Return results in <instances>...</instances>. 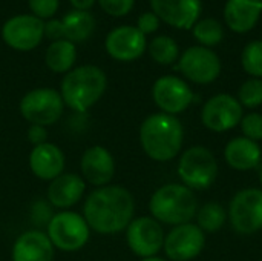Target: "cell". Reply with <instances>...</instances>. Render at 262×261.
Instances as JSON below:
<instances>
[{
  "label": "cell",
  "mask_w": 262,
  "mask_h": 261,
  "mask_svg": "<svg viewBox=\"0 0 262 261\" xmlns=\"http://www.w3.org/2000/svg\"><path fill=\"white\" fill-rule=\"evenodd\" d=\"M135 214V200L129 189L120 185L95 188L84 200L83 217L91 231L115 235L129 226Z\"/></svg>",
  "instance_id": "obj_1"
},
{
  "label": "cell",
  "mask_w": 262,
  "mask_h": 261,
  "mask_svg": "<svg viewBox=\"0 0 262 261\" xmlns=\"http://www.w3.org/2000/svg\"><path fill=\"white\" fill-rule=\"evenodd\" d=\"M184 129L175 115L157 112L144 118L140 126V145L154 162H170L183 148Z\"/></svg>",
  "instance_id": "obj_2"
},
{
  "label": "cell",
  "mask_w": 262,
  "mask_h": 261,
  "mask_svg": "<svg viewBox=\"0 0 262 261\" xmlns=\"http://www.w3.org/2000/svg\"><path fill=\"white\" fill-rule=\"evenodd\" d=\"M107 88L104 71L95 65H83L71 69L60 83V95L64 106L75 112H88L100 102Z\"/></svg>",
  "instance_id": "obj_3"
},
{
  "label": "cell",
  "mask_w": 262,
  "mask_h": 261,
  "mask_svg": "<svg viewBox=\"0 0 262 261\" xmlns=\"http://www.w3.org/2000/svg\"><path fill=\"white\" fill-rule=\"evenodd\" d=\"M149 212L161 225L180 226L196 217L198 200L195 192L183 183H167L152 194Z\"/></svg>",
  "instance_id": "obj_4"
},
{
  "label": "cell",
  "mask_w": 262,
  "mask_h": 261,
  "mask_svg": "<svg viewBox=\"0 0 262 261\" xmlns=\"http://www.w3.org/2000/svg\"><path fill=\"white\" fill-rule=\"evenodd\" d=\"M46 235L54 249L61 252H77L88 245L91 228L81 214L74 211H58L51 217Z\"/></svg>",
  "instance_id": "obj_5"
},
{
  "label": "cell",
  "mask_w": 262,
  "mask_h": 261,
  "mask_svg": "<svg viewBox=\"0 0 262 261\" xmlns=\"http://www.w3.org/2000/svg\"><path fill=\"white\" fill-rule=\"evenodd\" d=\"M177 171L184 186L192 191H203L215 183L218 162L206 146H192L181 154Z\"/></svg>",
  "instance_id": "obj_6"
},
{
  "label": "cell",
  "mask_w": 262,
  "mask_h": 261,
  "mask_svg": "<svg viewBox=\"0 0 262 261\" xmlns=\"http://www.w3.org/2000/svg\"><path fill=\"white\" fill-rule=\"evenodd\" d=\"M18 111L29 125H40L48 128L61 118L64 102L60 95V91L57 89L35 88L21 97Z\"/></svg>",
  "instance_id": "obj_7"
},
{
  "label": "cell",
  "mask_w": 262,
  "mask_h": 261,
  "mask_svg": "<svg viewBox=\"0 0 262 261\" xmlns=\"http://www.w3.org/2000/svg\"><path fill=\"white\" fill-rule=\"evenodd\" d=\"M229 220L241 235H252L262 229V189L247 188L235 194L229 206Z\"/></svg>",
  "instance_id": "obj_8"
},
{
  "label": "cell",
  "mask_w": 262,
  "mask_h": 261,
  "mask_svg": "<svg viewBox=\"0 0 262 261\" xmlns=\"http://www.w3.org/2000/svg\"><path fill=\"white\" fill-rule=\"evenodd\" d=\"M177 69L193 83L209 85L220 77L221 60L210 48L190 46L180 55Z\"/></svg>",
  "instance_id": "obj_9"
},
{
  "label": "cell",
  "mask_w": 262,
  "mask_h": 261,
  "mask_svg": "<svg viewBox=\"0 0 262 261\" xmlns=\"http://www.w3.org/2000/svg\"><path fill=\"white\" fill-rule=\"evenodd\" d=\"M164 229L152 217H137L126 228V242L132 254L143 258L157 257L164 245Z\"/></svg>",
  "instance_id": "obj_10"
},
{
  "label": "cell",
  "mask_w": 262,
  "mask_h": 261,
  "mask_svg": "<svg viewBox=\"0 0 262 261\" xmlns=\"http://www.w3.org/2000/svg\"><path fill=\"white\" fill-rule=\"evenodd\" d=\"M45 37V22L32 14H18L2 26L3 42L15 51H32Z\"/></svg>",
  "instance_id": "obj_11"
},
{
  "label": "cell",
  "mask_w": 262,
  "mask_h": 261,
  "mask_svg": "<svg viewBox=\"0 0 262 261\" xmlns=\"http://www.w3.org/2000/svg\"><path fill=\"white\" fill-rule=\"evenodd\" d=\"M243 115V106L236 97L230 94H216L204 103L201 122L213 132H227L241 123Z\"/></svg>",
  "instance_id": "obj_12"
},
{
  "label": "cell",
  "mask_w": 262,
  "mask_h": 261,
  "mask_svg": "<svg viewBox=\"0 0 262 261\" xmlns=\"http://www.w3.org/2000/svg\"><path fill=\"white\" fill-rule=\"evenodd\" d=\"M206 246V235L195 223L173 226L164 238L163 249L172 261H190L196 258Z\"/></svg>",
  "instance_id": "obj_13"
},
{
  "label": "cell",
  "mask_w": 262,
  "mask_h": 261,
  "mask_svg": "<svg viewBox=\"0 0 262 261\" xmlns=\"http://www.w3.org/2000/svg\"><path fill=\"white\" fill-rule=\"evenodd\" d=\"M152 98L161 112L177 117L192 105L193 92L183 78L163 75L152 86Z\"/></svg>",
  "instance_id": "obj_14"
},
{
  "label": "cell",
  "mask_w": 262,
  "mask_h": 261,
  "mask_svg": "<svg viewBox=\"0 0 262 261\" xmlns=\"http://www.w3.org/2000/svg\"><path fill=\"white\" fill-rule=\"evenodd\" d=\"M104 48L106 52L117 62H134L144 54L147 40L137 26L123 25L114 28L106 35Z\"/></svg>",
  "instance_id": "obj_15"
},
{
  "label": "cell",
  "mask_w": 262,
  "mask_h": 261,
  "mask_svg": "<svg viewBox=\"0 0 262 261\" xmlns=\"http://www.w3.org/2000/svg\"><path fill=\"white\" fill-rule=\"evenodd\" d=\"M80 171L86 185L103 188L111 185L115 175V160L109 149L101 145L88 148L80 158Z\"/></svg>",
  "instance_id": "obj_16"
},
{
  "label": "cell",
  "mask_w": 262,
  "mask_h": 261,
  "mask_svg": "<svg viewBox=\"0 0 262 261\" xmlns=\"http://www.w3.org/2000/svg\"><path fill=\"white\" fill-rule=\"evenodd\" d=\"M150 8L164 23L178 29H190L200 20L201 0H150Z\"/></svg>",
  "instance_id": "obj_17"
},
{
  "label": "cell",
  "mask_w": 262,
  "mask_h": 261,
  "mask_svg": "<svg viewBox=\"0 0 262 261\" xmlns=\"http://www.w3.org/2000/svg\"><path fill=\"white\" fill-rule=\"evenodd\" d=\"M84 192L86 182L83 180L81 175L63 172L61 175L49 182L46 198L54 208L60 211H69L84 197Z\"/></svg>",
  "instance_id": "obj_18"
},
{
  "label": "cell",
  "mask_w": 262,
  "mask_h": 261,
  "mask_svg": "<svg viewBox=\"0 0 262 261\" xmlns=\"http://www.w3.org/2000/svg\"><path fill=\"white\" fill-rule=\"evenodd\" d=\"M64 152L51 142L34 146L29 154V169L38 180L52 182L64 172Z\"/></svg>",
  "instance_id": "obj_19"
},
{
  "label": "cell",
  "mask_w": 262,
  "mask_h": 261,
  "mask_svg": "<svg viewBox=\"0 0 262 261\" xmlns=\"http://www.w3.org/2000/svg\"><path fill=\"white\" fill-rule=\"evenodd\" d=\"M54 246L46 232L31 229L20 234L11 251L12 261H52Z\"/></svg>",
  "instance_id": "obj_20"
},
{
  "label": "cell",
  "mask_w": 262,
  "mask_h": 261,
  "mask_svg": "<svg viewBox=\"0 0 262 261\" xmlns=\"http://www.w3.org/2000/svg\"><path fill=\"white\" fill-rule=\"evenodd\" d=\"M261 14V0H227L224 6V20L227 26L239 34L253 29Z\"/></svg>",
  "instance_id": "obj_21"
},
{
  "label": "cell",
  "mask_w": 262,
  "mask_h": 261,
  "mask_svg": "<svg viewBox=\"0 0 262 261\" xmlns=\"http://www.w3.org/2000/svg\"><path fill=\"white\" fill-rule=\"evenodd\" d=\"M262 151L259 145L246 137L232 138L224 149V158L227 165L236 171L255 169L261 162Z\"/></svg>",
  "instance_id": "obj_22"
},
{
  "label": "cell",
  "mask_w": 262,
  "mask_h": 261,
  "mask_svg": "<svg viewBox=\"0 0 262 261\" xmlns=\"http://www.w3.org/2000/svg\"><path fill=\"white\" fill-rule=\"evenodd\" d=\"M75 60H77L75 43L64 38L52 42L45 52V63L55 74H68L71 69H74Z\"/></svg>",
  "instance_id": "obj_23"
},
{
  "label": "cell",
  "mask_w": 262,
  "mask_h": 261,
  "mask_svg": "<svg viewBox=\"0 0 262 261\" xmlns=\"http://www.w3.org/2000/svg\"><path fill=\"white\" fill-rule=\"evenodd\" d=\"M63 38L72 43L88 40L95 29V18L89 11L72 9L63 18Z\"/></svg>",
  "instance_id": "obj_24"
},
{
  "label": "cell",
  "mask_w": 262,
  "mask_h": 261,
  "mask_svg": "<svg viewBox=\"0 0 262 261\" xmlns=\"http://www.w3.org/2000/svg\"><path fill=\"white\" fill-rule=\"evenodd\" d=\"M196 225L203 232H216L220 231L227 220V211L223 205L210 202L198 208Z\"/></svg>",
  "instance_id": "obj_25"
},
{
  "label": "cell",
  "mask_w": 262,
  "mask_h": 261,
  "mask_svg": "<svg viewBox=\"0 0 262 261\" xmlns=\"http://www.w3.org/2000/svg\"><path fill=\"white\" fill-rule=\"evenodd\" d=\"M150 57L160 65H172L180 57V48L177 42L169 35H158L147 45Z\"/></svg>",
  "instance_id": "obj_26"
},
{
  "label": "cell",
  "mask_w": 262,
  "mask_h": 261,
  "mask_svg": "<svg viewBox=\"0 0 262 261\" xmlns=\"http://www.w3.org/2000/svg\"><path fill=\"white\" fill-rule=\"evenodd\" d=\"M192 29H193V37L200 42L201 46H206V48L216 46L224 38L223 25L218 20L210 18V17L198 20Z\"/></svg>",
  "instance_id": "obj_27"
},
{
  "label": "cell",
  "mask_w": 262,
  "mask_h": 261,
  "mask_svg": "<svg viewBox=\"0 0 262 261\" xmlns=\"http://www.w3.org/2000/svg\"><path fill=\"white\" fill-rule=\"evenodd\" d=\"M241 62L249 75L262 78V40H253L244 48Z\"/></svg>",
  "instance_id": "obj_28"
},
{
  "label": "cell",
  "mask_w": 262,
  "mask_h": 261,
  "mask_svg": "<svg viewBox=\"0 0 262 261\" xmlns=\"http://www.w3.org/2000/svg\"><path fill=\"white\" fill-rule=\"evenodd\" d=\"M238 102L246 108H258L262 105V78L246 80L238 91Z\"/></svg>",
  "instance_id": "obj_29"
},
{
  "label": "cell",
  "mask_w": 262,
  "mask_h": 261,
  "mask_svg": "<svg viewBox=\"0 0 262 261\" xmlns=\"http://www.w3.org/2000/svg\"><path fill=\"white\" fill-rule=\"evenodd\" d=\"M239 125H241L243 137L253 140L256 143L262 140V114L249 112L247 115H243V120Z\"/></svg>",
  "instance_id": "obj_30"
},
{
  "label": "cell",
  "mask_w": 262,
  "mask_h": 261,
  "mask_svg": "<svg viewBox=\"0 0 262 261\" xmlns=\"http://www.w3.org/2000/svg\"><path fill=\"white\" fill-rule=\"evenodd\" d=\"M29 9L32 15L38 18H52V15L57 12L60 0H28Z\"/></svg>",
  "instance_id": "obj_31"
},
{
  "label": "cell",
  "mask_w": 262,
  "mask_h": 261,
  "mask_svg": "<svg viewBox=\"0 0 262 261\" xmlns=\"http://www.w3.org/2000/svg\"><path fill=\"white\" fill-rule=\"evenodd\" d=\"M101 9L112 17H123L129 14L135 5V0H98Z\"/></svg>",
  "instance_id": "obj_32"
},
{
  "label": "cell",
  "mask_w": 262,
  "mask_h": 261,
  "mask_svg": "<svg viewBox=\"0 0 262 261\" xmlns=\"http://www.w3.org/2000/svg\"><path fill=\"white\" fill-rule=\"evenodd\" d=\"M160 18L157 17L155 12L149 11V12H143L140 17H138V22H137V28L144 34H154L158 28H160Z\"/></svg>",
  "instance_id": "obj_33"
},
{
  "label": "cell",
  "mask_w": 262,
  "mask_h": 261,
  "mask_svg": "<svg viewBox=\"0 0 262 261\" xmlns=\"http://www.w3.org/2000/svg\"><path fill=\"white\" fill-rule=\"evenodd\" d=\"M26 137L32 146H38L48 142V129L40 125H29L26 131Z\"/></svg>",
  "instance_id": "obj_34"
},
{
  "label": "cell",
  "mask_w": 262,
  "mask_h": 261,
  "mask_svg": "<svg viewBox=\"0 0 262 261\" xmlns=\"http://www.w3.org/2000/svg\"><path fill=\"white\" fill-rule=\"evenodd\" d=\"M45 37L52 42L63 38V23L60 18H49L45 22Z\"/></svg>",
  "instance_id": "obj_35"
},
{
  "label": "cell",
  "mask_w": 262,
  "mask_h": 261,
  "mask_svg": "<svg viewBox=\"0 0 262 261\" xmlns=\"http://www.w3.org/2000/svg\"><path fill=\"white\" fill-rule=\"evenodd\" d=\"M71 2V5L74 6V9H78V11H89L92 6H94V3L97 2V0H69Z\"/></svg>",
  "instance_id": "obj_36"
},
{
  "label": "cell",
  "mask_w": 262,
  "mask_h": 261,
  "mask_svg": "<svg viewBox=\"0 0 262 261\" xmlns=\"http://www.w3.org/2000/svg\"><path fill=\"white\" fill-rule=\"evenodd\" d=\"M141 261H167L164 258H160V257H150V258H143Z\"/></svg>",
  "instance_id": "obj_37"
},
{
  "label": "cell",
  "mask_w": 262,
  "mask_h": 261,
  "mask_svg": "<svg viewBox=\"0 0 262 261\" xmlns=\"http://www.w3.org/2000/svg\"><path fill=\"white\" fill-rule=\"evenodd\" d=\"M259 183H261V189H262V168H261V171H259Z\"/></svg>",
  "instance_id": "obj_38"
},
{
  "label": "cell",
  "mask_w": 262,
  "mask_h": 261,
  "mask_svg": "<svg viewBox=\"0 0 262 261\" xmlns=\"http://www.w3.org/2000/svg\"><path fill=\"white\" fill-rule=\"evenodd\" d=\"M261 5H262V0H261Z\"/></svg>",
  "instance_id": "obj_39"
}]
</instances>
